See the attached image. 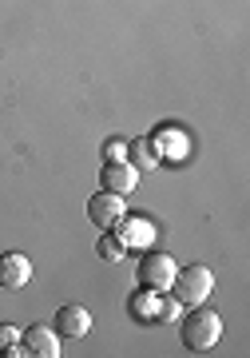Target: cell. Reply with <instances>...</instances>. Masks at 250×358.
<instances>
[{"mask_svg": "<svg viewBox=\"0 0 250 358\" xmlns=\"http://www.w3.org/2000/svg\"><path fill=\"white\" fill-rule=\"evenodd\" d=\"M179 338H183V346H187V350H211V346L223 338V319L199 303V307H191V315L183 319Z\"/></svg>", "mask_w": 250, "mask_h": 358, "instance_id": "cell-2", "label": "cell"}, {"mask_svg": "<svg viewBox=\"0 0 250 358\" xmlns=\"http://www.w3.org/2000/svg\"><path fill=\"white\" fill-rule=\"evenodd\" d=\"M20 338H24L28 355L60 358V334H56V327H28V331H20Z\"/></svg>", "mask_w": 250, "mask_h": 358, "instance_id": "cell-8", "label": "cell"}, {"mask_svg": "<svg viewBox=\"0 0 250 358\" xmlns=\"http://www.w3.org/2000/svg\"><path fill=\"white\" fill-rule=\"evenodd\" d=\"M91 331V310L80 307V303H68V307L56 310V334L60 338H84Z\"/></svg>", "mask_w": 250, "mask_h": 358, "instance_id": "cell-7", "label": "cell"}, {"mask_svg": "<svg viewBox=\"0 0 250 358\" xmlns=\"http://www.w3.org/2000/svg\"><path fill=\"white\" fill-rule=\"evenodd\" d=\"M127 164L135 167V171H151V167H159V152H155L151 136H135V140L127 143Z\"/></svg>", "mask_w": 250, "mask_h": 358, "instance_id": "cell-10", "label": "cell"}, {"mask_svg": "<svg viewBox=\"0 0 250 358\" xmlns=\"http://www.w3.org/2000/svg\"><path fill=\"white\" fill-rule=\"evenodd\" d=\"M159 294H163V291H159ZM159 294H155V291H143V287H139L135 299H127V310H131L135 319H143V322H155V303H159Z\"/></svg>", "mask_w": 250, "mask_h": 358, "instance_id": "cell-11", "label": "cell"}, {"mask_svg": "<svg viewBox=\"0 0 250 358\" xmlns=\"http://www.w3.org/2000/svg\"><path fill=\"white\" fill-rule=\"evenodd\" d=\"M103 155H108V159H124V155H127V143H124V140H108V143H103Z\"/></svg>", "mask_w": 250, "mask_h": 358, "instance_id": "cell-15", "label": "cell"}, {"mask_svg": "<svg viewBox=\"0 0 250 358\" xmlns=\"http://www.w3.org/2000/svg\"><path fill=\"white\" fill-rule=\"evenodd\" d=\"M175 259L171 255H163V251H147V255L139 259V267H135V279L143 291H167L171 287V279H175Z\"/></svg>", "mask_w": 250, "mask_h": 358, "instance_id": "cell-3", "label": "cell"}, {"mask_svg": "<svg viewBox=\"0 0 250 358\" xmlns=\"http://www.w3.org/2000/svg\"><path fill=\"white\" fill-rule=\"evenodd\" d=\"M139 183V171L127 159H108L100 167V187L103 192H115V195H131Z\"/></svg>", "mask_w": 250, "mask_h": 358, "instance_id": "cell-4", "label": "cell"}, {"mask_svg": "<svg viewBox=\"0 0 250 358\" xmlns=\"http://www.w3.org/2000/svg\"><path fill=\"white\" fill-rule=\"evenodd\" d=\"M16 343H20V331H16V327H8V322H0V355H8Z\"/></svg>", "mask_w": 250, "mask_h": 358, "instance_id": "cell-14", "label": "cell"}, {"mask_svg": "<svg viewBox=\"0 0 250 358\" xmlns=\"http://www.w3.org/2000/svg\"><path fill=\"white\" fill-rule=\"evenodd\" d=\"M112 227H115V239H119L124 247H131V243H139V247L151 243V219H139V215L127 219V215H119Z\"/></svg>", "mask_w": 250, "mask_h": 358, "instance_id": "cell-9", "label": "cell"}, {"mask_svg": "<svg viewBox=\"0 0 250 358\" xmlns=\"http://www.w3.org/2000/svg\"><path fill=\"white\" fill-rule=\"evenodd\" d=\"M171 299H175L179 307H199V303H207L214 291V275L211 267H203V263H191V267H179L175 279H171Z\"/></svg>", "mask_w": 250, "mask_h": 358, "instance_id": "cell-1", "label": "cell"}, {"mask_svg": "<svg viewBox=\"0 0 250 358\" xmlns=\"http://www.w3.org/2000/svg\"><path fill=\"white\" fill-rule=\"evenodd\" d=\"M32 282V259L24 251H4L0 255V287L4 291H20Z\"/></svg>", "mask_w": 250, "mask_h": 358, "instance_id": "cell-5", "label": "cell"}, {"mask_svg": "<svg viewBox=\"0 0 250 358\" xmlns=\"http://www.w3.org/2000/svg\"><path fill=\"white\" fill-rule=\"evenodd\" d=\"M124 211H127V207H124V195H115V192H96V195L88 199V219L96 223V227H103V231L112 227V223L124 215Z\"/></svg>", "mask_w": 250, "mask_h": 358, "instance_id": "cell-6", "label": "cell"}, {"mask_svg": "<svg viewBox=\"0 0 250 358\" xmlns=\"http://www.w3.org/2000/svg\"><path fill=\"white\" fill-rule=\"evenodd\" d=\"M96 251H100V259H103V263H119L127 247L119 243L115 235H100V243H96Z\"/></svg>", "mask_w": 250, "mask_h": 358, "instance_id": "cell-12", "label": "cell"}, {"mask_svg": "<svg viewBox=\"0 0 250 358\" xmlns=\"http://www.w3.org/2000/svg\"><path fill=\"white\" fill-rule=\"evenodd\" d=\"M175 315H179V303L159 294V303H155V322H175Z\"/></svg>", "mask_w": 250, "mask_h": 358, "instance_id": "cell-13", "label": "cell"}]
</instances>
